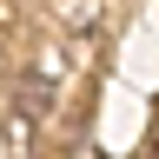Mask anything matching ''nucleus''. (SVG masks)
I'll list each match as a JSON object with an SVG mask.
<instances>
[{"label": "nucleus", "instance_id": "f257e3e1", "mask_svg": "<svg viewBox=\"0 0 159 159\" xmlns=\"http://www.w3.org/2000/svg\"><path fill=\"white\" fill-rule=\"evenodd\" d=\"M146 159H159V133H152V152H146Z\"/></svg>", "mask_w": 159, "mask_h": 159}]
</instances>
